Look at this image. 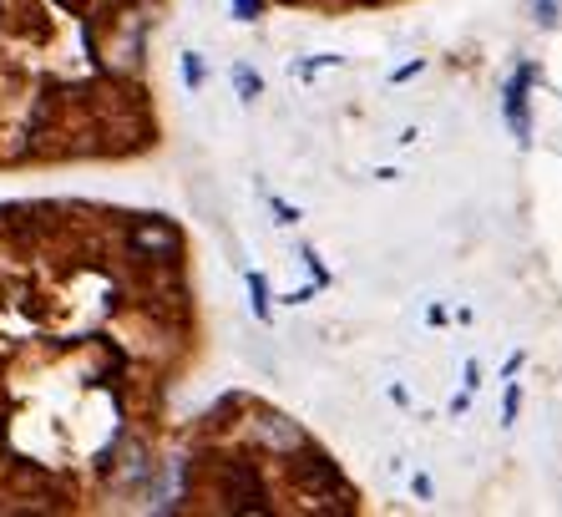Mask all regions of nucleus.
I'll return each instance as SVG.
<instances>
[{
  "label": "nucleus",
  "instance_id": "obj_5",
  "mask_svg": "<svg viewBox=\"0 0 562 517\" xmlns=\"http://www.w3.org/2000/svg\"><path fill=\"white\" fill-rule=\"evenodd\" d=\"M249 294H254V315L269 320V284H264V274H249Z\"/></svg>",
  "mask_w": 562,
  "mask_h": 517
},
{
  "label": "nucleus",
  "instance_id": "obj_6",
  "mask_svg": "<svg viewBox=\"0 0 562 517\" xmlns=\"http://www.w3.org/2000/svg\"><path fill=\"white\" fill-rule=\"evenodd\" d=\"M233 82H238V92H244V102H254L259 97V77L249 66H233Z\"/></svg>",
  "mask_w": 562,
  "mask_h": 517
},
{
  "label": "nucleus",
  "instance_id": "obj_1",
  "mask_svg": "<svg viewBox=\"0 0 562 517\" xmlns=\"http://www.w3.org/2000/svg\"><path fill=\"white\" fill-rule=\"evenodd\" d=\"M527 87H532V66H522L517 77L507 82V122H512V132L527 142L532 137V122H527Z\"/></svg>",
  "mask_w": 562,
  "mask_h": 517
},
{
  "label": "nucleus",
  "instance_id": "obj_4",
  "mask_svg": "<svg viewBox=\"0 0 562 517\" xmlns=\"http://www.w3.org/2000/svg\"><path fill=\"white\" fill-rule=\"evenodd\" d=\"M294 477H299L304 487H314V492H335V487H340V472H335V462H325V457H304V462L294 467Z\"/></svg>",
  "mask_w": 562,
  "mask_h": 517
},
{
  "label": "nucleus",
  "instance_id": "obj_3",
  "mask_svg": "<svg viewBox=\"0 0 562 517\" xmlns=\"http://www.w3.org/2000/svg\"><path fill=\"white\" fill-rule=\"evenodd\" d=\"M259 441H264V447H279V452H299L304 447V431L289 426L284 416H264L259 421Z\"/></svg>",
  "mask_w": 562,
  "mask_h": 517
},
{
  "label": "nucleus",
  "instance_id": "obj_9",
  "mask_svg": "<svg viewBox=\"0 0 562 517\" xmlns=\"http://www.w3.org/2000/svg\"><path fill=\"white\" fill-rule=\"evenodd\" d=\"M537 21H547V26L557 21V0H537Z\"/></svg>",
  "mask_w": 562,
  "mask_h": 517
},
{
  "label": "nucleus",
  "instance_id": "obj_2",
  "mask_svg": "<svg viewBox=\"0 0 562 517\" xmlns=\"http://www.w3.org/2000/svg\"><path fill=\"white\" fill-rule=\"evenodd\" d=\"M132 249H137V254H163V259H168V254H178V234H173L168 224H137V229H132Z\"/></svg>",
  "mask_w": 562,
  "mask_h": 517
},
{
  "label": "nucleus",
  "instance_id": "obj_7",
  "mask_svg": "<svg viewBox=\"0 0 562 517\" xmlns=\"http://www.w3.org/2000/svg\"><path fill=\"white\" fill-rule=\"evenodd\" d=\"M183 77H188V87L203 82V61H198V56H183Z\"/></svg>",
  "mask_w": 562,
  "mask_h": 517
},
{
  "label": "nucleus",
  "instance_id": "obj_8",
  "mask_svg": "<svg viewBox=\"0 0 562 517\" xmlns=\"http://www.w3.org/2000/svg\"><path fill=\"white\" fill-rule=\"evenodd\" d=\"M233 11H238V21H254L259 16V0H233Z\"/></svg>",
  "mask_w": 562,
  "mask_h": 517
}]
</instances>
